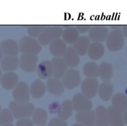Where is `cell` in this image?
Instances as JSON below:
<instances>
[{"label":"cell","instance_id":"6da1fadb","mask_svg":"<svg viewBox=\"0 0 127 126\" xmlns=\"http://www.w3.org/2000/svg\"><path fill=\"white\" fill-rule=\"evenodd\" d=\"M9 109L15 118H29L34 111V106L31 103L15 101L10 103Z\"/></svg>","mask_w":127,"mask_h":126},{"label":"cell","instance_id":"7a4b0ae2","mask_svg":"<svg viewBox=\"0 0 127 126\" xmlns=\"http://www.w3.org/2000/svg\"><path fill=\"white\" fill-rule=\"evenodd\" d=\"M124 36L121 30L112 31L107 38V46L112 51H117L124 47Z\"/></svg>","mask_w":127,"mask_h":126},{"label":"cell","instance_id":"3957f363","mask_svg":"<svg viewBox=\"0 0 127 126\" xmlns=\"http://www.w3.org/2000/svg\"><path fill=\"white\" fill-rule=\"evenodd\" d=\"M19 49L25 54L35 55L39 53L41 46L37 40L31 37H26L20 42Z\"/></svg>","mask_w":127,"mask_h":126},{"label":"cell","instance_id":"277c9868","mask_svg":"<svg viewBox=\"0 0 127 126\" xmlns=\"http://www.w3.org/2000/svg\"><path fill=\"white\" fill-rule=\"evenodd\" d=\"M62 33V30L59 27H50L43 30L40 33L38 40L42 44L46 45L50 42L59 38Z\"/></svg>","mask_w":127,"mask_h":126},{"label":"cell","instance_id":"5b68a950","mask_svg":"<svg viewBox=\"0 0 127 126\" xmlns=\"http://www.w3.org/2000/svg\"><path fill=\"white\" fill-rule=\"evenodd\" d=\"M72 105L73 109L78 113L90 111L92 108L91 101L82 94H76L74 96Z\"/></svg>","mask_w":127,"mask_h":126},{"label":"cell","instance_id":"8992f818","mask_svg":"<svg viewBox=\"0 0 127 126\" xmlns=\"http://www.w3.org/2000/svg\"><path fill=\"white\" fill-rule=\"evenodd\" d=\"M13 98L17 102L27 103L29 99V89L26 83L21 82L14 90Z\"/></svg>","mask_w":127,"mask_h":126},{"label":"cell","instance_id":"52a82bcc","mask_svg":"<svg viewBox=\"0 0 127 126\" xmlns=\"http://www.w3.org/2000/svg\"><path fill=\"white\" fill-rule=\"evenodd\" d=\"M80 80L79 72L70 69L63 77V84L67 88L71 89L79 85Z\"/></svg>","mask_w":127,"mask_h":126},{"label":"cell","instance_id":"ba28073f","mask_svg":"<svg viewBox=\"0 0 127 126\" xmlns=\"http://www.w3.org/2000/svg\"><path fill=\"white\" fill-rule=\"evenodd\" d=\"M98 89V82L95 79H87L82 84V91L88 98L94 97Z\"/></svg>","mask_w":127,"mask_h":126},{"label":"cell","instance_id":"9c48e42d","mask_svg":"<svg viewBox=\"0 0 127 126\" xmlns=\"http://www.w3.org/2000/svg\"><path fill=\"white\" fill-rule=\"evenodd\" d=\"M109 125L110 126H124V121L122 112L114 108L113 106L107 109Z\"/></svg>","mask_w":127,"mask_h":126},{"label":"cell","instance_id":"30bf717a","mask_svg":"<svg viewBox=\"0 0 127 126\" xmlns=\"http://www.w3.org/2000/svg\"><path fill=\"white\" fill-rule=\"evenodd\" d=\"M20 66L23 70L27 72L34 71L37 63V58L35 55L24 54L21 57Z\"/></svg>","mask_w":127,"mask_h":126},{"label":"cell","instance_id":"8fae6325","mask_svg":"<svg viewBox=\"0 0 127 126\" xmlns=\"http://www.w3.org/2000/svg\"><path fill=\"white\" fill-rule=\"evenodd\" d=\"M109 35V31L103 26H95L90 30L89 37L94 42H104Z\"/></svg>","mask_w":127,"mask_h":126},{"label":"cell","instance_id":"7c38bea8","mask_svg":"<svg viewBox=\"0 0 127 126\" xmlns=\"http://www.w3.org/2000/svg\"><path fill=\"white\" fill-rule=\"evenodd\" d=\"M76 120L83 126H95V112L91 110L79 112L76 116Z\"/></svg>","mask_w":127,"mask_h":126},{"label":"cell","instance_id":"4fadbf2b","mask_svg":"<svg viewBox=\"0 0 127 126\" xmlns=\"http://www.w3.org/2000/svg\"><path fill=\"white\" fill-rule=\"evenodd\" d=\"M112 103L114 108L124 113L127 110V96L122 93H118L112 97Z\"/></svg>","mask_w":127,"mask_h":126},{"label":"cell","instance_id":"5bb4252c","mask_svg":"<svg viewBox=\"0 0 127 126\" xmlns=\"http://www.w3.org/2000/svg\"><path fill=\"white\" fill-rule=\"evenodd\" d=\"M107 109L104 106H99L95 112V126H109Z\"/></svg>","mask_w":127,"mask_h":126},{"label":"cell","instance_id":"9a60e30c","mask_svg":"<svg viewBox=\"0 0 127 126\" xmlns=\"http://www.w3.org/2000/svg\"><path fill=\"white\" fill-rule=\"evenodd\" d=\"M1 48L4 54L7 56H16L18 52L19 47L16 41L6 40L1 43Z\"/></svg>","mask_w":127,"mask_h":126},{"label":"cell","instance_id":"2e32d148","mask_svg":"<svg viewBox=\"0 0 127 126\" xmlns=\"http://www.w3.org/2000/svg\"><path fill=\"white\" fill-rule=\"evenodd\" d=\"M18 80V77L13 72H7L1 77V84L2 87L6 90H11L16 85Z\"/></svg>","mask_w":127,"mask_h":126},{"label":"cell","instance_id":"e0dca14e","mask_svg":"<svg viewBox=\"0 0 127 126\" xmlns=\"http://www.w3.org/2000/svg\"><path fill=\"white\" fill-rule=\"evenodd\" d=\"M114 92V86L109 81H105L100 85L99 89V94L104 101H109L111 98Z\"/></svg>","mask_w":127,"mask_h":126},{"label":"cell","instance_id":"ac0fdd59","mask_svg":"<svg viewBox=\"0 0 127 126\" xmlns=\"http://www.w3.org/2000/svg\"><path fill=\"white\" fill-rule=\"evenodd\" d=\"M73 107L72 103L69 101H65L60 106L57 114L59 118L66 121L71 116Z\"/></svg>","mask_w":127,"mask_h":126},{"label":"cell","instance_id":"d6986e66","mask_svg":"<svg viewBox=\"0 0 127 126\" xmlns=\"http://www.w3.org/2000/svg\"><path fill=\"white\" fill-rule=\"evenodd\" d=\"M53 64L51 62L45 61L42 62L37 68V73L41 79H47L53 74Z\"/></svg>","mask_w":127,"mask_h":126},{"label":"cell","instance_id":"ffe728a7","mask_svg":"<svg viewBox=\"0 0 127 126\" xmlns=\"http://www.w3.org/2000/svg\"><path fill=\"white\" fill-rule=\"evenodd\" d=\"M32 121L37 126H44L47 124L48 115L47 111L42 108H37L32 114Z\"/></svg>","mask_w":127,"mask_h":126},{"label":"cell","instance_id":"44dd1931","mask_svg":"<svg viewBox=\"0 0 127 126\" xmlns=\"http://www.w3.org/2000/svg\"><path fill=\"white\" fill-rule=\"evenodd\" d=\"M19 60L16 56H7L2 59L1 66L4 71L14 70L17 67Z\"/></svg>","mask_w":127,"mask_h":126},{"label":"cell","instance_id":"7402d4cb","mask_svg":"<svg viewBox=\"0 0 127 126\" xmlns=\"http://www.w3.org/2000/svg\"><path fill=\"white\" fill-rule=\"evenodd\" d=\"M53 74L55 77L60 78L64 75L67 69L65 62L60 58H55L53 59Z\"/></svg>","mask_w":127,"mask_h":126},{"label":"cell","instance_id":"603a6c76","mask_svg":"<svg viewBox=\"0 0 127 126\" xmlns=\"http://www.w3.org/2000/svg\"><path fill=\"white\" fill-rule=\"evenodd\" d=\"M64 59L65 63L70 67L76 66L79 63V58L78 56V53L71 47H69L65 51L64 53Z\"/></svg>","mask_w":127,"mask_h":126},{"label":"cell","instance_id":"cb8c5ba5","mask_svg":"<svg viewBox=\"0 0 127 126\" xmlns=\"http://www.w3.org/2000/svg\"><path fill=\"white\" fill-rule=\"evenodd\" d=\"M50 51L55 56H60L64 54L66 46L64 41L62 40L56 39L52 42L50 44Z\"/></svg>","mask_w":127,"mask_h":126},{"label":"cell","instance_id":"d4e9b609","mask_svg":"<svg viewBox=\"0 0 127 126\" xmlns=\"http://www.w3.org/2000/svg\"><path fill=\"white\" fill-rule=\"evenodd\" d=\"M89 40L86 37H82L75 42L74 51L80 55H84L89 48Z\"/></svg>","mask_w":127,"mask_h":126},{"label":"cell","instance_id":"484cf974","mask_svg":"<svg viewBox=\"0 0 127 126\" xmlns=\"http://www.w3.org/2000/svg\"><path fill=\"white\" fill-rule=\"evenodd\" d=\"M47 88L52 94L61 95L64 91L63 84L57 79H50L47 81Z\"/></svg>","mask_w":127,"mask_h":126},{"label":"cell","instance_id":"4316f807","mask_svg":"<svg viewBox=\"0 0 127 126\" xmlns=\"http://www.w3.org/2000/svg\"><path fill=\"white\" fill-rule=\"evenodd\" d=\"M88 50L89 56L93 59H99L104 55V48L100 43H93L91 44Z\"/></svg>","mask_w":127,"mask_h":126},{"label":"cell","instance_id":"83f0119b","mask_svg":"<svg viewBox=\"0 0 127 126\" xmlns=\"http://www.w3.org/2000/svg\"><path fill=\"white\" fill-rule=\"evenodd\" d=\"M45 91V86L44 84L40 80H37L31 85V92L33 97L35 98H39L44 95Z\"/></svg>","mask_w":127,"mask_h":126},{"label":"cell","instance_id":"f1b7e54d","mask_svg":"<svg viewBox=\"0 0 127 126\" xmlns=\"http://www.w3.org/2000/svg\"><path fill=\"white\" fill-rule=\"evenodd\" d=\"M99 74L104 81H109L112 77V66L110 64L104 63L101 64L99 69Z\"/></svg>","mask_w":127,"mask_h":126},{"label":"cell","instance_id":"f546056e","mask_svg":"<svg viewBox=\"0 0 127 126\" xmlns=\"http://www.w3.org/2000/svg\"><path fill=\"white\" fill-rule=\"evenodd\" d=\"M63 37L66 42L72 44L78 40L79 38V33L76 28L69 27L64 30L63 33Z\"/></svg>","mask_w":127,"mask_h":126},{"label":"cell","instance_id":"4dcf8cb0","mask_svg":"<svg viewBox=\"0 0 127 126\" xmlns=\"http://www.w3.org/2000/svg\"><path fill=\"white\" fill-rule=\"evenodd\" d=\"M84 72L89 77H95L99 75V68L94 63H88L84 67Z\"/></svg>","mask_w":127,"mask_h":126},{"label":"cell","instance_id":"1f68e13d","mask_svg":"<svg viewBox=\"0 0 127 126\" xmlns=\"http://www.w3.org/2000/svg\"><path fill=\"white\" fill-rule=\"evenodd\" d=\"M14 116L8 109H4L0 112V125L11 124L13 121Z\"/></svg>","mask_w":127,"mask_h":126},{"label":"cell","instance_id":"d6a6232c","mask_svg":"<svg viewBox=\"0 0 127 126\" xmlns=\"http://www.w3.org/2000/svg\"><path fill=\"white\" fill-rule=\"evenodd\" d=\"M48 126H67V124L59 117H54L50 121Z\"/></svg>","mask_w":127,"mask_h":126},{"label":"cell","instance_id":"836d02e7","mask_svg":"<svg viewBox=\"0 0 127 126\" xmlns=\"http://www.w3.org/2000/svg\"><path fill=\"white\" fill-rule=\"evenodd\" d=\"M16 126H34V124L29 118H21L17 121Z\"/></svg>","mask_w":127,"mask_h":126},{"label":"cell","instance_id":"e575fe53","mask_svg":"<svg viewBox=\"0 0 127 126\" xmlns=\"http://www.w3.org/2000/svg\"><path fill=\"white\" fill-rule=\"evenodd\" d=\"M43 28L44 27H42V26L32 27L29 28V30L28 29V33H29V34L31 35V36L36 37V36L38 35V34L40 35V33L42 32Z\"/></svg>","mask_w":127,"mask_h":126},{"label":"cell","instance_id":"d590c367","mask_svg":"<svg viewBox=\"0 0 127 126\" xmlns=\"http://www.w3.org/2000/svg\"><path fill=\"white\" fill-rule=\"evenodd\" d=\"M60 105L58 103H53L50 106V111L51 113H56L59 109Z\"/></svg>","mask_w":127,"mask_h":126},{"label":"cell","instance_id":"8d00e7d4","mask_svg":"<svg viewBox=\"0 0 127 126\" xmlns=\"http://www.w3.org/2000/svg\"><path fill=\"white\" fill-rule=\"evenodd\" d=\"M122 33L124 34V37L127 38V25L124 26L122 28Z\"/></svg>","mask_w":127,"mask_h":126},{"label":"cell","instance_id":"74e56055","mask_svg":"<svg viewBox=\"0 0 127 126\" xmlns=\"http://www.w3.org/2000/svg\"><path fill=\"white\" fill-rule=\"evenodd\" d=\"M123 117H124V123H125L126 125H127V110L125 112H124V116H123Z\"/></svg>","mask_w":127,"mask_h":126},{"label":"cell","instance_id":"f35d334b","mask_svg":"<svg viewBox=\"0 0 127 126\" xmlns=\"http://www.w3.org/2000/svg\"><path fill=\"white\" fill-rule=\"evenodd\" d=\"M2 56H3V52H2V49H1V48L0 47V61H1Z\"/></svg>","mask_w":127,"mask_h":126},{"label":"cell","instance_id":"ab89813d","mask_svg":"<svg viewBox=\"0 0 127 126\" xmlns=\"http://www.w3.org/2000/svg\"><path fill=\"white\" fill-rule=\"evenodd\" d=\"M2 126H14L13 124H4V125H2Z\"/></svg>","mask_w":127,"mask_h":126},{"label":"cell","instance_id":"60d3db41","mask_svg":"<svg viewBox=\"0 0 127 126\" xmlns=\"http://www.w3.org/2000/svg\"><path fill=\"white\" fill-rule=\"evenodd\" d=\"M83 126V125L80 124L78 123V124H75L73 125V126Z\"/></svg>","mask_w":127,"mask_h":126},{"label":"cell","instance_id":"b9f144b4","mask_svg":"<svg viewBox=\"0 0 127 126\" xmlns=\"http://www.w3.org/2000/svg\"><path fill=\"white\" fill-rule=\"evenodd\" d=\"M1 77H2V72H1V70L0 69V82H1Z\"/></svg>","mask_w":127,"mask_h":126},{"label":"cell","instance_id":"7bdbcfd3","mask_svg":"<svg viewBox=\"0 0 127 126\" xmlns=\"http://www.w3.org/2000/svg\"><path fill=\"white\" fill-rule=\"evenodd\" d=\"M1 106H0V112H1Z\"/></svg>","mask_w":127,"mask_h":126},{"label":"cell","instance_id":"ee69618b","mask_svg":"<svg viewBox=\"0 0 127 126\" xmlns=\"http://www.w3.org/2000/svg\"></svg>","mask_w":127,"mask_h":126},{"label":"cell","instance_id":"f6af8a7d","mask_svg":"<svg viewBox=\"0 0 127 126\" xmlns=\"http://www.w3.org/2000/svg\"><path fill=\"white\" fill-rule=\"evenodd\" d=\"M0 126H1V125H0Z\"/></svg>","mask_w":127,"mask_h":126}]
</instances>
